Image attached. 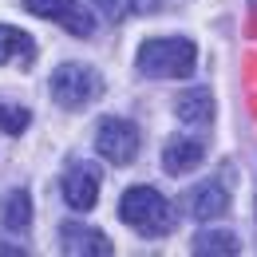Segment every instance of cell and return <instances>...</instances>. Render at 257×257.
I'll use <instances>...</instances> for the list:
<instances>
[{
	"label": "cell",
	"mask_w": 257,
	"mask_h": 257,
	"mask_svg": "<svg viewBox=\"0 0 257 257\" xmlns=\"http://www.w3.org/2000/svg\"><path fill=\"white\" fill-rule=\"evenodd\" d=\"M135 64L147 79H186V75H194L198 52L182 36H162V40H147L139 48Z\"/></svg>",
	"instance_id": "obj_1"
},
{
	"label": "cell",
	"mask_w": 257,
	"mask_h": 257,
	"mask_svg": "<svg viewBox=\"0 0 257 257\" xmlns=\"http://www.w3.org/2000/svg\"><path fill=\"white\" fill-rule=\"evenodd\" d=\"M119 218L135 233H143V237H162V233H170L178 225L174 206L159 190H151V186H131L123 194V202H119Z\"/></svg>",
	"instance_id": "obj_2"
},
{
	"label": "cell",
	"mask_w": 257,
	"mask_h": 257,
	"mask_svg": "<svg viewBox=\"0 0 257 257\" xmlns=\"http://www.w3.org/2000/svg\"><path fill=\"white\" fill-rule=\"evenodd\" d=\"M52 99L64 107V111H79V107H87L91 99L103 95V79H99V71H91L87 64H60L52 71Z\"/></svg>",
	"instance_id": "obj_3"
},
{
	"label": "cell",
	"mask_w": 257,
	"mask_h": 257,
	"mask_svg": "<svg viewBox=\"0 0 257 257\" xmlns=\"http://www.w3.org/2000/svg\"><path fill=\"white\" fill-rule=\"evenodd\" d=\"M95 147L107 162L127 166V162L139 159V131L131 127L127 119H103L95 131Z\"/></svg>",
	"instance_id": "obj_4"
},
{
	"label": "cell",
	"mask_w": 257,
	"mask_h": 257,
	"mask_svg": "<svg viewBox=\"0 0 257 257\" xmlns=\"http://www.w3.org/2000/svg\"><path fill=\"white\" fill-rule=\"evenodd\" d=\"M24 8L36 12V16H44V20H56L71 36H91L95 32V20H91V12L79 0H24Z\"/></svg>",
	"instance_id": "obj_5"
},
{
	"label": "cell",
	"mask_w": 257,
	"mask_h": 257,
	"mask_svg": "<svg viewBox=\"0 0 257 257\" xmlns=\"http://www.w3.org/2000/svg\"><path fill=\"white\" fill-rule=\"evenodd\" d=\"M99 186H103V174H99V166L91 162H71L64 174V198L71 210H91L99 198Z\"/></svg>",
	"instance_id": "obj_6"
},
{
	"label": "cell",
	"mask_w": 257,
	"mask_h": 257,
	"mask_svg": "<svg viewBox=\"0 0 257 257\" xmlns=\"http://www.w3.org/2000/svg\"><path fill=\"white\" fill-rule=\"evenodd\" d=\"M60 249L71 257H111V241L99 233V229H91V225L83 222H64L60 225Z\"/></svg>",
	"instance_id": "obj_7"
},
{
	"label": "cell",
	"mask_w": 257,
	"mask_h": 257,
	"mask_svg": "<svg viewBox=\"0 0 257 257\" xmlns=\"http://www.w3.org/2000/svg\"><path fill=\"white\" fill-rule=\"evenodd\" d=\"M186 210H190L194 222H214V218H222L225 210H229V190H225V182H218V178L198 182V186L186 194Z\"/></svg>",
	"instance_id": "obj_8"
},
{
	"label": "cell",
	"mask_w": 257,
	"mask_h": 257,
	"mask_svg": "<svg viewBox=\"0 0 257 257\" xmlns=\"http://www.w3.org/2000/svg\"><path fill=\"white\" fill-rule=\"evenodd\" d=\"M206 159V147L198 143V139H186V135H170L166 139V147H162V170L166 174H190L194 166H202Z\"/></svg>",
	"instance_id": "obj_9"
},
{
	"label": "cell",
	"mask_w": 257,
	"mask_h": 257,
	"mask_svg": "<svg viewBox=\"0 0 257 257\" xmlns=\"http://www.w3.org/2000/svg\"><path fill=\"white\" fill-rule=\"evenodd\" d=\"M0 64H20L32 67L36 64V40L12 24H0Z\"/></svg>",
	"instance_id": "obj_10"
},
{
	"label": "cell",
	"mask_w": 257,
	"mask_h": 257,
	"mask_svg": "<svg viewBox=\"0 0 257 257\" xmlns=\"http://www.w3.org/2000/svg\"><path fill=\"white\" fill-rule=\"evenodd\" d=\"M174 111H178V119L190 123V127H210V123H214V95H210L206 87H190V91L178 95Z\"/></svg>",
	"instance_id": "obj_11"
},
{
	"label": "cell",
	"mask_w": 257,
	"mask_h": 257,
	"mask_svg": "<svg viewBox=\"0 0 257 257\" xmlns=\"http://www.w3.org/2000/svg\"><path fill=\"white\" fill-rule=\"evenodd\" d=\"M0 218H4V225H8V229L24 233V229H28V222H32V198H28L24 190H12L8 198H4V206H0Z\"/></svg>",
	"instance_id": "obj_12"
},
{
	"label": "cell",
	"mask_w": 257,
	"mask_h": 257,
	"mask_svg": "<svg viewBox=\"0 0 257 257\" xmlns=\"http://www.w3.org/2000/svg\"><path fill=\"white\" fill-rule=\"evenodd\" d=\"M99 8V16H107V20H127V16H139V12H159L162 4L159 0H91Z\"/></svg>",
	"instance_id": "obj_13"
},
{
	"label": "cell",
	"mask_w": 257,
	"mask_h": 257,
	"mask_svg": "<svg viewBox=\"0 0 257 257\" xmlns=\"http://www.w3.org/2000/svg\"><path fill=\"white\" fill-rule=\"evenodd\" d=\"M190 249L198 257H225V253H237V237L233 233H198Z\"/></svg>",
	"instance_id": "obj_14"
},
{
	"label": "cell",
	"mask_w": 257,
	"mask_h": 257,
	"mask_svg": "<svg viewBox=\"0 0 257 257\" xmlns=\"http://www.w3.org/2000/svg\"><path fill=\"white\" fill-rule=\"evenodd\" d=\"M28 123H32V115H28L20 103H4V99H0V131H4V135H24Z\"/></svg>",
	"instance_id": "obj_15"
},
{
	"label": "cell",
	"mask_w": 257,
	"mask_h": 257,
	"mask_svg": "<svg viewBox=\"0 0 257 257\" xmlns=\"http://www.w3.org/2000/svg\"><path fill=\"white\" fill-rule=\"evenodd\" d=\"M0 257H24V249H20V245H12V241H4V237H0Z\"/></svg>",
	"instance_id": "obj_16"
},
{
	"label": "cell",
	"mask_w": 257,
	"mask_h": 257,
	"mask_svg": "<svg viewBox=\"0 0 257 257\" xmlns=\"http://www.w3.org/2000/svg\"><path fill=\"white\" fill-rule=\"evenodd\" d=\"M253 4H257V0H253Z\"/></svg>",
	"instance_id": "obj_17"
}]
</instances>
